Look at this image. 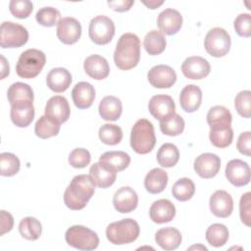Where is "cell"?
<instances>
[{
	"instance_id": "cell-1",
	"label": "cell",
	"mask_w": 251,
	"mask_h": 251,
	"mask_svg": "<svg viewBox=\"0 0 251 251\" xmlns=\"http://www.w3.org/2000/svg\"><path fill=\"white\" fill-rule=\"evenodd\" d=\"M95 184L87 175H77L70 182L64 193L65 205L71 210L83 209L94 194Z\"/></svg>"
},
{
	"instance_id": "cell-2",
	"label": "cell",
	"mask_w": 251,
	"mask_h": 251,
	"mask_svg": "<svg viewBox=\"0 0 251 251\" xmlns=\"http://www.w3.org/2000/svg\"><path fill=\"white\" fill-rule=\"evenodd\" d=\"M140 59V40L131 32L124 33L118 40L114 52L116 66L124 71L134 68Z\"/></svg>"
},
{
	"instance_id": "cell-3",
	"label": "cell",
	"mask_w": 251,
	"mask_h": 251,
	"mask_svg": "<svg viewBox=\"0 0 251 251\" xmlns=\"http://www.w3.org/2000/svg\"><path fill=\"white\" fill-rule=\"evenodd\" d=\"M156 144L154 126L146 119L138 120L131 128L130 146L138 154H147Z\"/></svg>"
},
{
	"instance_id": "cell-4",
	"label": "cell",
	"mask_w": 251,
	"mask_h": 251,
	"mask_svg": "<svg viewBox=\"0 0 251 251\" xmlns=\"http://www.w3.org/2000/svg\"><path fill=\"white\" fill-rule=\"evenodd\" d=\"M140 232L139 225L133 219H124L111 223L106 228L107 239L115 245L131 243Z\"/></svg>"
},
{
	"instance_id": "cell-5",
	"label": "cell",
	"mask_w": 251,
	"mask_h": 251,
	"mask_svg": "<svg viewBox=\"0 0 251 251\" xmlns=\"http://www.w3.org/2000/svg\"><path fill=\"white\" fill-rule=\"evenodd\" d=\"M46 62L45 54L38 49L24 51L17 62V75L23 78H33L39 75Z\"/></svg>"
},
{
	"instance_id": "cell-6",
	"label": "cell",
	"mask_w": 251,
	"mask_h": 251,
	"mask_svg": "<svg viewBox=\"0 0 251 251\" xmlns=\"http://www.w3.org/2000/svg\"><path fill=\"white\" fill-rule=\"evenodd\" d=\"M66 242L78 250H94L99 245L97 233L84 226H73L65 233Z\"/></svg>"
},
{
	"instance_id": "cell-7",
	"label": "cell",
	"mask_w": 251,
	"mask_h": 251,
	"mask_svg": "<svg viewBox=\"0 0 251 251\" xmlns=\"http://www.w3.org/2000/svg\"><path fill=\"white\" fill-rule=\"evenodd\" d=\"M230 36L228 32L222 27L210 29L204 39V46L208 54L220 58L226 55L230 49Z\"/></svg>"
},
{
	"instance_id": "cell-8",
	"label": "cell",
	"mask_w": 251,
	"mask_h": 251,
	"mask_svg": "<svg viewBox=\"0 0 251 251\" xmlns=\"http://www.w3.org/2000/svg\"><path fill=\"white\" fill-rule=\"evenodd\" d=\"M0 30V45L2 48H19L28 40L27 29L17 23L3 22Z\"/></svg>"
},
{
	"instance_id": "cell-9",
	"label": "cell",
	"mask_w": 251,
	"mask_h": 251,
	"mask_svg": "<svg viewBox=\"0 0 251 251\" xmlns=\"http://www.w3.org/2000/svg\"><path fill=\"white\" fill-rule=\"evenodd\" d=\"M88 34L95 44H108L115 35V24L107 16H96L89 23Z\"/></svg>"
},
{
	"instance_id": "cell-10",
	"label": "cell",
	"mask_w": 251,
	"mask_h": 251,
	"mask_svg": "<svg viewBox=\"0 0 251 251\" xmlns=\"http://www.w3.org/2000/svg\"><path fill=\"white\" fill-rule=\"evenodd\" d=\"M148 110L156 120L162 122L176 114V105L173 98L169 95H154L149 101Z\"/></svg>"
},
{
	"instance_id": "cell-11",
	"label": "cell",
	"mask_w": 251,
	"mask_h": 251,
	"mask_svg": "<svg viewBox=\"0 0 251 251\" xmlns=\"http://www.w3.org/2000/svg\"><path fill=\"white\" fill-rule=\"evenodd\" d=\"M57 37L64 44H74L81 35L80 23L72 17L62 18L57 24Z\"/></svg>"
},
{
	"instance_id": "cell-12",
	"label": "cell",
	"mask_w": 251,
	"mask_h": 251,
	"mask_svg": "<svg viewBox=\"0 0 251 251\" xmlns=\"http://www.w3.org/2000/svg\"><path fill=\"white\" fill-rule=\"evenodd\" d=\"M150 84L156 88H170L176 80V74L173 68L167 65H157L147 74Z\"/></svg>"
},
{
	"instance_id": "cell-13",
	"label": "cell",
	"mask_w": 251,
	"mask_h": 251,
	"mask_svg": "<svg viewBox=\"0 0 251 251\" xmlns=\"http://www.w3.org/2000/svg\"><path fill=\"white\" fill-rule=\"evenodd\" d=\"M226 176L234 186H244L250 181V167L242 160H230L226 167Z\"/></svg>"
},
{
	"instance_id": "cell-14",
	"label": "cell",
	"mask_w": 251,
	"mask_h": 251,
	"mask_svg": "<svg viewBox=\"0 0 251 251\" xmlns=\"http://www.w3.org/2000/svg\"><path fill=\"white\" fill-rule=\"evenodd\" d=\"M194 171L202 178H212L220 171L221 160L216 154L203 153L194 161Z\"/></svg>"
},
{
	"instance_id": "cell-15",
	"label": "cell",
	"mask_w": 251,
	"mask_h": 251,
	"mask_svg": "<svg viewBox=\"0 0 251 251\" xmlns=\"http://www.w3.org/2000/svg\"><path fill=\"white\" fill-rule=\"evenodd\" d=\"M211 71L209 62L199 56L186 58L181 65L183 75L189 79H202L206 77Z\"/></svg>"
},
{
	"instance_id": "cell-16",
	"label": "cell",
	"mask_w": 251,
	"mask_h": 251,
	"mask_svg": "<svg viewBox=\"0 0 251 251\" xmlns=\"http://www.w3.org/2000/svg\"><path fill=\"white\" fill-rule=\"evenodd\" d=\"M45 115L60 125L67 122L70 118V106L68 100L61 95L51 97L45 105Z\"/></svg>"
},
{
	"instance_id": "cell-17",
	"label": "cell",
	"mask_w": 251,
	"mask_h": 251,
	"mask_svg": "<svg viewBox=\"0 0 251 251\" xmlns=\"http://www.w3.org/2000/svg\"><path fill=\"white\" fill-rule=\"evenodd\" d=\"M138 204V196L136 192L129 186H123L119 188L113 197V205L115 209L122 213H130Z\"/></svg>"
},
{
	"instance_id": "cell-18",
	"label": "cell",
	"mask_w": 251,
	"mask_h": 251,
	"mask_svg": "<svg viewBox=\"0 0 251 251\" xmlns=\"http://www.w3.org/2000/svg\"><path fill=\"white\" fill-rule=\"evenodd\" d=\"M211 212L218 218H227L233 210V200L226 190H217L210 197Z\"/></svg>"
},
{
	"instance_id": "cell-19",
	"label": "cell",
	"mask_w": 251,
	"mask_h": 251,
	"mask_svg": "<svg viewBox=\"0 0 251 251\" xmlns=\"http://www.w3.org/2000/svg\"><path fill=\"white\" fill-rule=\"evenodd\" d=\"M157 25L162 33L176 34L182 25V16L177 10L168 8L162 11L157 19Z\"/></svg>"
},
{
	"instance_id": "cell-20",
	"label": "cell",
	"mask_w": 251,
	"mask_h": 251,
	"mask_svg": "<svg viewBox=\"0 0 251 251\" xmlns=\"http://www.w3.org/2000/svg\"><path fill=\"white\" fill-rule=\"evenodd\" d=\"M84 72L93 79H104L109 75L110 67L107 60L97 54L88 56L83 63Z\"/></svg>"
},
{
	"instance_id": "cell-21",
	"label": "cell",
	"mask_w": 251,
	"mask_h": 251,
	"mask_svg": "<svg viewBox=\"0 0 251 251\" xmlns=\"http://www.w3.org/2000/svg\"><path fill=\"white\" fill-rule=\"evenodd\" d=\"M149 216L156 224L169 223L176 216L175 205L168 199H159L152 203L149 210Z\"/></svg>"
},
{
	"instance_id": "cell-22",
	"label": "cell",
	"mask_w": 251,
	"mask_h": 251,
	"mask_svg": "<svg viewBox=\"0 0 251 251\" xmlns=\"http://www.w3.org/2000/svg\"><path fill=\"white\" fill-rule=\"evenodd\" d=\"M202 102V91L195 84H188L182 88L179 94V104L182 110L193 113L199 109Z\"/></svg>"
},
{
	"instance_id": "cell-23",
	"label": "cell",
	"mask_w": 251,
	"mask_h": 251,
	"mask_svg": "<svg viewBox=\"0 0 251 251\" xmlns=\"http://www.w3.org/2000/svg\"><path fill=\"white\" fill-rule=\"evenodd\" d=\"M11 120L19 127H26L34 118V107L32 102H21L11 105Z\"/></svg>"
},
{
	"instance_id": "cell-24",
	"label": "cell",
	"mask_w": 251,
	"mask_h": 251,
	"mask_svg": "<svg viewBox=\"0 0 251 251\" xmlns=\"http://www.w3.org/2000/svg\"><path fill=\"white\" fill-rule=\"evenodd\" d=\"M72 98L78 109L89 108L95 99V89L89 82L80 81L73 88Z\"/></svg>"
},
{
	"instance_id": "cell-25",
	"label": "cell",
	"mask_w": 251,
	"mask_h": 251,
	"mask_svg": "<svg viewBox=\"0 0 251 251\" xmlns=\"http://www.w3.org/2000/svg\"><path fill=\"white\" fill-rule=\"evenodd\" d=\"M89 176L96 186L100 188H107L115 182L117 172L98 162L94 163L90 167Z\"/></svg>"
},
{
	"instance_id": "cell-26",
	"label": "cell",
	"mask_w": 251,
	"mask_h": 251,
	"mask_svg": "<svg viewBox=\"0 0 251 251\" xmlns=\"http://www.w3.org/2000/svg\"><path fill=\"white\" fill-rule=\"evenodd\" d=\"M71 82L72 75L65 68H54L46 76L47 86L56 93L66 91L71 85Z\"/></svg>"
},
{
	"instance_id": "cell-27",
	"label": "cell",
	"mask_w": 251,
	"mask_h": 251,
	"mask_svg": "<svg viewBox=\"0 0 251 251\" xmlns=\"http://www.w3.org/2000/svg\"><path fill=\"white\" fill-rule=\"evenodd\" d=\"M181 239L179 230L172 226L160 228L155 234L156 243L166 251L176 249L180 245Z\"/></svg>"
},
{
	"instance_id": "cell-28",
	"label": "cell",
	"mask_w": 251,
	"mask_h": 251,
	"mask_svg": "<svg viewBox=\"0 0 251 251\" xmlns=\"http://www.w3.org/2000/svg\"><path fill=\"white\" fill-rule=\"evenodd\" d=\"M99 115L106 121H117L123 112L121 100L113 95L105 96L99 103Z\"/></svg>"
},
{
	"instance_id": "cell-29",
	"label": "cell",
	"mask_w": 251,
	"mask_h": 251,
	"mask_svg": "<svg viewBox=\"0 0 251 251\" xmlns=\"http://www.w3.org/2000/svg\"><path fill=\"white\" fill-rule=\"evenodd\" d=\"M168 183L167 173L160 168H154L147 173L144 178V187L149 193L158 194L162 192Z\"/></svg>"
},
{
	"instance_id": "cell-30",
	"label": "cell",
	"mask_w": 251,
	"mask_h": 251,
	"mask_svg": "<svg viewBox=\"0 0 251 251\" xmlns=\"http://www.w3.org/2000/svg\"><path fill=\"white\" fill-rule=\"evenodd\" d=\"M99 162L118 173L128 167L130 157L124 151H108L100 156Z\"/></svg>"
},
{
	"instance_id": "cell-31",
	"label": "cell",
	"mask_w": 251,
	"mask_h": 251,
	"mask_svg": "<svg viewBox=\"0 0 251 251\" xmlns=\"http://www.w3.org/2000/svg\"><path fill=\"white\" fill-rule=\"evenodd\" d=\"M231 114L224 106H214L207 114V123L210 128H222L231 125Z\"/></svg>"
},
{
	"instance_id": "cell-32",
	"label": "cell",
	"mask_w": 251,
	"mask_h": 251,
	"mask_svg": "<svg viewBox=\"0 0 251 251\" xmlns=\"http://www.w3.org/2000/svg\"><path fill=\"white\" fill-rule=\"evenodd\" d=\"M7 97L10 105L21 102H33V91L26 83L15 82L8 88Z\"/></svg>"
},
{
	"instance_id": "cell-33",
	"label": "cell",
	"mask_w": 251,
	"mask_h": 251,
	"mask_svg": "<svg viewBox=\"0 0 251 251\" xmlns=\"http://www.w3.org/2000/svg\"><path fill=\"white\" fill-rule=\"evenodd\" d=\"M166 38L164 34L157 29L149 31L143 40V46L149 55H159L166 49Z\"/></svg>"
},
{
	"instance_id": "cell-34",
	"label": "cell",
	"mask_w": 251,
	"mask_h": 251,
	"mask_svg": "<svg viewBox=\"0 0 251 251\" xmlns=\"http://www.w3.org/2000/svg\"><path fill=\"white\" fill-rule=\"evenodd\" d=\"M60 131V124L47 117L46 115L41 116L34 126L35 134L42 139L56 136Z\"/></svg>"
},
{
	"instance_id": "cell-35",
	"label": "cell",
	"mask_w": 251,
	"mask_h": 251,
	"mask_svg": "<svg viewBox=\"0 0 251 251\" xmlns=\"http://www.w3.org/2000/svg\"><path fill=\"white\" fill-rule=\"evenodd\" d=\"M179 151L173 143L163 144L157 152V161L164 168H172L178 162Z\"/></svg>"
},
{
	"instance_id": "cell-36",
	"label": "cell",
	"mask_w": 251,
	"mask_h": 251,
	"mask_svg": "<svg viewBox=\"0 0 251 251\" xmlns=\"http://www.w3.org/2000/svg\"><path fill=\"white\" fill-rule=\"evenodd\" d=\"M20 234L27 240H36L40 237L42 226L40 222L33 217H25L19 224Z\"/></svg>"
},
{
	"instance_id": "cell-37",
	"label": "cell",
	"mask_w": 251,
	"mask_h": 251,
	"mask_svg": "<svg viewBox=\"0 0 251 251\" xmlns=\"http://www.w3.org/2000/svg\"><path fill=\"white\" fill-rule=\"evenodd\" d=\"M228 239V229L223 224H213L206 230V240L214 247L224 246Z\"/></svg>"
},
{
	"instance_id": "cell-38",
	"label": "cell",
	"mask_w": 251,
	"mask_h": 251,
	"mask_svg": "<svg viewBox=\"0 0 251 251\" xmlns=\"http://www.w3.org/2000/svg\"><path fill=\"white\" fill-rule=\"evenodd\" d=\"M195 192V185L194 182L188 177H182L176 180L173 187L172 193L173 196L178 201H187L191 199Z\"/></svg>"
},
{
	"instance_id": "cell-39",
	"label": "cell",
	"mask_w": 251,
	"mask_h": 251,
	"mask_svg": "<svg viewBox=\"0 0 251 251\" xmlns=\"http://www.w3.org/2000/svg\"><path fill=\"white\" fill-rule=\"evenodd\" d=\"M98 135L104 144L117 145L123 139V130L117 125L105 124L99 128Z\"/></svg>"
},
{
	"instance_id": "cell-40",
	"label": "cell",
	"mask_w": 251,
	"mask_h": 251,
	"mask_svg": "<svg viewBox=\"0 0 251 251\" xmlns=\"http://www.w3.org/2000/svg\"><path fill=\"white\" fill-rule=\"evenodd\" d=\"M209 138L211 143L218 148H226L229 146L233 138L232 127L226 126L222 128H210Z\"/></svg>"
},
{
	"instance_id": "cell-41",
	"label": "cell",
	"mask_w": 251,
	"mask_h": 251,
	"mask_svg": "<svg viewBox=\"0 0 251 251\" xmlns=\"http://www.w3.org/2000/svg\"><path fill=\"white\" fill-rule=\"evenodd\" d=\"M21 163L19 158L9 152L0 154V175L3 176H13L20 171Z\"/></svg>"
},
{
	"instance_id": "cell-42",
	"label": "cell",
	"mask_w": 251,
	"mask_h": 251,
	"mask_svg": "<svg viewBox=\"0 0 251 251\" xmlns=\"http://www.w3.org/2000/svg\"><path fill=\"white\" fill-rule=\"evenodd\" d=\"M160 129L166 135H179L184 129V121L180 115L176 113L170 119L160 122Z\"/></svg>"
},
{
	"instance_id": "cell-43",
	"label": "cell",
	"mask_w": 251,
	"mask_h": 251,
	"mask_svg": "<svg viewBox=\"0 0 251 251\" xmlns=\"http://www.w3.org/2000/svg\"><path fill=\"white\" fill-rule=\"evenodd\" d=\"M36 22L46 27L54 26L61 20L60 12L53 7H43L39 9L35 15Z\"/></svg>"
},
{
	"instance_id": "cell-44",
	"label": "cell",
	"mask_w": 251,
	"mask_h": 251,
	"mask_svg": "<svg viewBox=\"0 0 251 251\" xmlns=\"http://www.w3.org/2000/svg\"><path fill=\"white\" fill-rule=\"evenodd\" d=\"M234 107L237 113L243 118L251 117V92L249 90L240 91L234 99Z\"/></svg>"
},
{
	"instance_id": "cell-45",
	"label": "cell",
	"mask_w": 251,
	"mask_h": 251,
	"mask_svg": "<svg viewBox=\"0 0 251 251\" xmlns=\"http://www.w3.org/2000/svg\"><path fill=\"white\" fill-rule=\"evenodd\" d=\"M9 10L14 17L25 19L31 14L33 5L29 0H12L9 4Z\"/></svg>"
},
{
	"instance_id": "cell-46",
	"label": "cell",
	"mask_w": 251,
	"mask_h": 251,
	"mask_svg": "<svg viewBox=\"0 0 251 251\" xmlns=\"http://www.w3.org/2000/svg\"><path fill=\"white\" fill-rule=\"evenodd\" d=\"M91 156L88 150L84 148H75L69 155V163L75 169H82L89 165Z\"/></svg>"
},
{
	"instance_id": "cell-47",
	"label": "cell",
	"mask_w": 251,
	"mask_h": 251,
	"mask_svg": "<svg viewBox=\"0 0 251 251\" xmlns=\"http://www.w3.org/2000/svg\"><path fill=\"white\" fill-rule=\"evenodd\" d=\"M234 29L239 36L249 37L251 35V16L248 13L240 14L236 17L233 24Z\"/></svg>"
},
{
	"instance_id": "cell-48",
	"label": "cell",
	"mask_w": 251,
	"mask_h": 251,
	"mask_svg": "<svg viewBox=\"0 0 251 251\" xmlns=\"http://www.w3.org/2000/svg\"><path fill=\"white\" fill-rule=\"evenodd\" d=\"M250 192L244 193L239 202V215L241 222L246 225L247 226H250V221H251V209H250Z\"/></svg>"
},
{
	"instance_id": "cell-49",
	"label": "cell",
	"mask_w": 251,
	"mask_h": 251,
	"mask_svg": "<svg viewBox=\"0 0 251 251\" xmlns=\"http://www.w3.org/2000/svg\"><path fill=\"white\" fill-rule=\"evenodd\" d=\"M236 147L241 154L246 156L251 155V132L250 131H245L240 133L236 142Z\"/></svg>"
},
{
	"instance_id": "cell-50",
	"label": "cell",
	"mask_w": 251,
	"mask_h": 251,
	"mask_svg": "<svg viewBox=\"0 0 251 251\" xmlns=\"http://www.w3.org/2000/svg\"><path fill=\"white\" fill-rule=\"evenodd\" d=\"M14 225V219L12 215L4 210L1 211V231L0 235H3L4 233L10 231Z\"/></svg>"
},
{
	"instance_id": "cell-51",
	"label": "cell",
	"mask_w": 251,
	"mask_h": 251,
	"mask_svg": "<svg viewBox=\"0 0 251 251\" xmlns=\"http://www.w3.org/2000/svg\"><path fill=\"white\" fill-rule=\"evenodd\" d=\"M134 4L132 0H118V1H108V5L111 9L116 12H126L128 11Z\"/></svg>"
},
{
	"instance_id": "cell-52",
	"label": "cell",
	"mask_w": 251,
	"mask_h": 251,
	"mask_svg": "<svg viewBox=\"0 0 251 251\" xmlns=\"http://www.w3.org/2000/svg\"><path fill=\"white\" fill-rule=\"evenodd\" d=\"M1 60H2V75H1V78H4L6 75H9V64L7 63L6 59L4 56H1Z\"/></svg>"
},
{
	"instance_id": "cell-53",
	"label": "cell",
	"mask_w": 251,
	"mask_h": 251,
	"mask_svg": "<svg viewBox=\"0 0 251 251\" xmlns=\"http://www.w3.org/2000/svg\"><path fill=\"white\" fill-rule=\"evenodd\" d=\"M164 3V1H149V2H143L145 6H147L149 9H156L159 6H161Z\"/></svg>"
},
{
	"instance_id": "cell-54",
	"label": "cell",
	"mask_w": 251,
	"mask_h": 251,
	"mask_svg": "<svg viewBox=\"0 0 251 251\" xmlns=\"http://www.w3.org/2000/svg\"><path fill=\"white\" fill-rule=\"evenodd\" d=\"M193 248H201V249H203V250H207V248L205 247V246H191L189 249H193Z\"/></svg>"
}]
</instances>
